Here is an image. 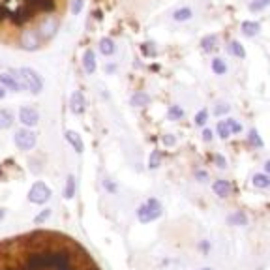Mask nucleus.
Segmentation results:
<instances>
[{
    "mask_svg": "<svg viewBox=\"0 0 270 270\" xmlns=\"http://www.w3.org/2000/svg\"><path fill=\"white\" fill-rule=\"evenodd\" d=\"M0 270H99L86 251L51 231L0 240Z\"/></svg>",
    "mask_w": 270,
    "mask_h": 270,
    "instance_id": "nucleus-1",
    "label": "nucleus"
},
{
    "mask_svg": "<svg viewBox=\"0 0 270 270\" xmlns=\"http://www.w3.org/2000/svg\"><path fill=\"white\" fill-rule=\"evenodd\" d=\"M159 216H161V204L154 197H150L137 208V218L141 224H150L154 220H158Z\"/></svg>",
    "mask_w": 270,
    "mask_h": 270,
    "instance_id": "nucleus-2",
    "label": "nucleus"
},
{
    "mask_svg": "<svg viewBox=\"0 0 270 270\" xmlns=\"http://www.w3.org/2000/svg\"><path fill=\"white\" fill-rule=\"evenodd\" d=\"M19 77H21V83H23V88H28L32 94H40L43 90V81H41V77L34 70H30V68H21Z\"/></svg>",
    "mask_w": 270,
    "mask_h": 270,
    "instance_id": "nucleus-3",
    "label": "nucleus"
},
{
    "mask_svg": "<svg viewBox=\"0 0 270 270\" xmlns=\"http://www.w3.org/2000/svg\"><path fill=\"white\" fill-rule=\"evenodd\" d=\"M28 199H30V203H36V204L47 203L51 199V188L45 182H36L30 188V191H28Z\"/></svg>",
    "mask_w": 270,
    "mask_h": 270,
    "instance_id": "nucleus-4",
    "label": "nucleus"
},
{
    "mask_svg": "<svg viewBox=\"0 0 270 270\" xmlns=\"http://www.w3.org/2000/svg\"><path fill=\"white\" fill-rule=\"evenodd\" d=\"M14 141L21 150H30V148H34V145H36V133L23 128V130H17V132H15Z\"/></svg>",
    "mask_w": 270,
    "mask_h": 270,
    "instance_id": "nucleus-5",
    "label": "nucleus"
},
{
    "mask_svg": "<svg viewBox=\"0 0 270 270\" xmlns=\"http://www.w3.org/2000/svg\"><path fill=\"white\" fill-rule=\"evenodd\" d=\"M40 34L34 32V30H27V32L23 34V38H21V45L23 49H27V51H36L38 47H40Z\"/></svg>",
    "mask_w": 270,
    "mask_h": 270,
    "instance_id": "nucleus-6",
    "label": "nucleus"
},
{
    "mask_svg": "<svg viewBox=\"0 0 270 270\" xmlns=\"http://www.w3.org/2000/svg\"><path fill=\"white\" fill-rule=\"evenodd\" d=\"M57 30H59V21L53 19V17H49V19H45L43 23H41L40 27V38L41 40H51L55 34H57Z\"/></svg>",
    "mask_w": 270,
    "mask_h": 270,
    "instance_id": "nucleus-7",
    "label": "nucleus"
},
{
    "mask_svg": "<svg viewBox=\"0 0 270 270\" xmlns=\"http://www.w3.org/2000/svg\"><path fill=\"white\" fill-rule=\"evenodd\" d=\"M19 120L25 126H36L38 120H40V115H38V111L34 107H23L19 113Z\"/></svg>",
    "mask_w": 270,
    "mask_h": 270,
    "instance_id": "nucleus-8",
    "label": "nucleus"
},
{
    "mask_svg": "<svg viewBox=\"0 0 270 270\" xmlns=\"http://www.w3.org/2000/svg\"><path fill=\"white\" fill-rule=\"evenodd\" d=\"M34 8H32V2H28V4H23V6L17 10L14 14V23H17V25H21V23H25V21H28V19H32L34 17Z\"/></svg>",
    "mask_w": 270,
    "mask_h": 270,
    "instance_id": "nucleus-9",
    "label": "nucleus"
},
{
    "mask_svg": "<svg viewBox=\"0 0 270 270\" xmlns=\"http://www.w3.org/2000/svg\"><path fill=\"white\" fill-rule=\"evenodd\" d=\"M83 68L88 75H92L96 72V55H94L92 49H86L85 55H83Z\"/></svg>",
    "mask_w": 270,
    "mask_h": 270,
    "instance_id": "nucleus-10",
    "label": "nucleus"
},
{
    "mask_svg": "<svg viewBox=\"0 0 270 270\" xmlns=\"http://www.w3.org/2000/svg\"><path fill=\"white\" fill-rule=\"evenodd\" d=\"M240 30H242L244 36H248V38H255L257 34L261 32V25H259L257 21H244L242 25H240Z\"/></svg>",
    "mask_w": 270,
    "mask_h": 270,
    "instance_id": "nucleus-11",
    "label": "nucleus"
},
{
    "mask_svg": "<svg viewBox=\"0 0 270 270\" xmlns=\"http://www.w3.org/2000/svg\"><path fill=\"white\" fill-rule=\"evenodd\" d=\"M70 109H72L75 115H79V113L85 111V98H83V94L81 92L72 94V98H70Z\"/></svg>",
    "mask_w": 270,
    "mask_h": 270,
    "instance_id": "nucleus-12",
    "label": "nucleus"
},
{
    "mask_svg": "<svg viewBox=\"0 0 270 270\" xmlns=\"http://www.w3.org/2000/svg\"><path fill=\"white\" fill-rule=\"evenodd\" d=\"M66 139H68V143H70V145L75 148V152H79V154H81V152L85 150L83 139H81V135L77 132H72V130H70V132H66Z\"/></svg>",
    "mask_w": 270,
    "mask_h": 270,
    "instance_id": "nucleus-13",
    "label": "nucleus"
},
{
    "mask_svg": "<svg viewBox=\"0 0 270 270\" xmlns=\"http://www.w3.org/2000/svg\"><path fill=\"white\" fill-rule=\"evenodd\" d=\"M115 51H117V45H115V41L111 38H101L99 40V53L103 57H111V55H115Z\"/></svg>",
    "mask_w": 270,
    "mask_h": 270,
    "instance_id": "nucleus-14",
    "label": "nucleus"
},
{
    "mask_svg": "<svg viewBox=\"0 0 270 270\" xmlns=\"http://www.w3.org/2000/svg\"><path fill=\"white\" fill-rule=\"evenodd\" d=\"M212 190H214V193H216L218 197H227L231 193V184L227 180H216L212 184Z\"/></svg>",
    "mask_w": 270,
    "mask_h": 270,
    "instance_id": "nucleus-15",
    "label": "nucleus"
},
{
    "mask_svg": "<svg viewBox=\"0 0 270 270\" xmlns=\"http://www.w3.org/2000/svg\"><path fill=\"white\" fill-rule=\"evenodd\" d=\"M191 17H193V10L188 6L178 8V10H175V14H173V19L177 21V23H186V21H190Z\"/></svg>",
    "mask_w": 270,
    "mask_h": 270,
    "instance_id": "nucleus-16",
    "label": "nucleus"
},
{
    "mask_svg": "<svg viewBox=\"0 0 270 270\" xmlns=\"http://www.w3.org/2000/svg\"><path fill=\"white\" fill-rule=\"evenodd\" d=\"M251 184L255 186V188H259V190H266V188H270V175H266V173H257L255 177H253V180H251Z\"/></svg>",
    "mask_w": 270,
    "mask_h": 270,
    "instance_id": "nucleus-17",
    "label": "nucleus"
},
{
    "mask_svg": "<svg viewBox=\"0 0 270 270\" xmlns=\"http://www.w3.org/2000/svg\"><path fill=\"white\" fill-rule=\"evenodd\" d=\"M0 83L4 86H8V88H12V90H21L23 88V83L17 81L15 77H12V75H8V73L0 75Z\"/></svg>",
    "mask_w": 270,
    "mask_h": 270,
    "instance_id": "nucleus-18",
    "label": "nucleus"
},
{
    "mask_svg": "<svg viewBox=\"0 0 270 270\" xmlns=\"http://www.w3.org/2000/svg\"><path fill=\"white\" fill-rule=\"evenodd\" d=\"M216 133H218V137L224 139V141H225V139H229L231 135H233L229 122H227V120H220V122H218V126H216Z\"/></svg>",
    "mask_w": 270,
    "mask_h": 270,
    "instance_id": "nucleus-19",
    "label": "nucleus"
},
{
    "mask_svg": "<svg viewBox=\"0 0 270 270\" xmlns=\"http://www.w3.org/2000/svg\"><path fill=\"white\" fill-rule=\"evenodd\" d=\"M216 45H218L216 34H208V36H204L203 40H201V47H203L204 53H210L212 49H216Z\"/></svg>",
    "mask_w": 270,
    "mask_h": 270,
    "instance_id": "nucleus-20",
    "label": "nucleus"
},
{
    "mask_svg": "<svg viewBox=\"0 0 270 270\" xmlns=\"http://www.w3.org/2000/svg\"><path fill=\"white\" fill-rule=\"evenodd\" d=\"M150 103V96L145 92H135L132 96V105L133 107H145Z\"/></svg>",
    "mask_w": 270,
    "mask_h": 270,
    "instance_id": "nucleus-21",
    "label": "nucleus"
},
{
    "mask_svg": "<svg viewBox=\"0 0 270 270\" xmlns=\"http://www.w3.org/2000/svg\"><path fill=\"white\" fill-rule=\"evenodd\" d=\"M229 53L235 55L237 59H246V49H244V45L240 43L238 40H233L229 45Z\"/></svg>",
    "mask_w": 270,
    "mask_h": 270,
    "instance_id": "nucleus-22",
    "label": "nucleus"
},
{
    "mask_svg": "<svg viewBox=\"0 0 270 270\" xmlns=\"http://www.w3.org/2000/svg\"><path fill=\"white\" fill-rule=\"evenodd\" d=\"M212 72L216 73V75H225L227 73V64H225L224 59H220V57H216V59H212Z\"/></svg>",
    "mask_w": 270,
    "mask_h": 270,
    "instance_id": "nucleus-23",
    "label": "nucleus"
},
{
    "mask_svg": "<svg viewBox=\"0 0 270 270\" xmlns=\"http://www.w3.org/2000/svg\"><path fill=\"white\" fill-rule=\"evenodd\" d=\"M14 124V115L6 109H0V130H6Z\"/></svg>",
    "mask_w": 270,
    "mask_h": 270,
    "instance_id": "nucleus-24",
    "label": "nucleus"
},
{
    "mask_svg": "<svg viewBox=\"0 0 270 270\" xmlns=\"http://www.w3.org/2000/svg\"><path fill=\"white\" fill-rule=\"evenodd\" d=\"M167 119L173 120V122L184 119V109H182L180 105H171L169 109H167Z\"/></svg>",
    "mask_w": 270,
    "mask_h": 270,
    "instance_id": "nucleus-25",
    "label": "nucleus"
},
{
    "mask_svg": "<svg viewBox=\"0 0 270 270\" xmlns=\"http://www.w3.org/2000/svg\"><path fill=\"white\" fill-rule=\"evenodd\" d=\"M229 224L231 225H248V216L244 214V212H235V214H231L229 216Z\"/></svg>",
    "mask_w": 270,
    "mask_h": 270,
    "instance_id": "nucleus-26",
    "label": "nucleus"
},
{
    "mask_svg": "<svg viewBox=\"0 0 270 270\" xmlns=\"http://www.w3.org/2000/svg\"><path fill=\"white\" fill-rule=\"evenodd\" d=\"M268 6H270V0H251L248 10L250 12H261V10H264V8Z\"/></svg>",
    "mask_w": 270,
    "mask_h": 270,
    "instance_id": "nucleus-27",
    "label": "nucleus"
},
{
    "mask_svg": "<svg viewBox=\"0 0 270 270\" xmlns=\"http://www.w3.org/2000/svg\"><path fill=\"white\" fill-rule=\"evenodd\" d=\"M248 139H250L251 145H255L257 148H263V146H264L263 139H261V135H259V132H257V130H250V133H248Z\"/></svg>",
    "mask_w": 270,
    "mask_h": 270,
    "instance_id": "nucleus-28",
    "label": "nucleus"
},
{
    "mask_svg": "<svg viewBox=\"0 0 270 270\" xmlns=\"http://www.w3.org/2000/svg\"><path fill=\"white\" fill-rule=\"evenodd\" d=\"M64 195H66V199H72L73 195H75V178H73V175H70V177H68Z\"/></svg>",
    "mask_w": 270,
    "mask_h": 270,
    "instance_id": "nucleus-29",
    "label": "nucleus"
},
{
    "mask_svg": "<svg viewBox=\"0 0 270 270\" xmlns=\"http://www.w3.org/2000/svg\"><path fill=\"white\" fill-rule=\"evenodd\" d=\"M159 164H161V154H159L158 150H154L150 154V158H148V167H150V169H158Z\"/></svg>",
    "mask_w": 270,
    "mask_h": 270,
    "instance_id": "nucleus-30",
    "label": "nucleus"
},
{
    "mask_svg": "<svg viewBox=\"0 0 270 270\" xmlns=\"http://www.w3.org/2000/svg\"><path fill=\"white\" fill-rule=\"evenodd\" d=\"M206 120H208V111H206V109H201V111L195 115L193 122H195V126H204L206 124Z\"/></svg>",
    "mask_w": 270,
    "mask_h": 270,
    "instance_id": "nucleus-31",
    "label": "nucleus"
},
{
    "mask_svg": "<svg viewBox=\"0 0 270 270\" xmlns=\"http://www.w3.org/2000/svg\"><path fill=\"white\" fill-rule=\"evenodd\" d=\"M229 111H231V107L227 105V103H224V101H218L216 107H214V115H216V117H224V115H227Z\"/></svg>",
    "mask_w": 270,
    "mask_h": 270,
    "instance_id": "nucleus-32",
    "label": "nucleus"
},
{
    "mask_svg": "<svg viewBox=\"0 0 270 270\" xmlns=\"http://www.w3.org/2000/svg\"><path fill=\"white\" fill-rule=\"evenodd\" d=\"M83 6H85V0H73L72 2V12L75 15H79L83 12Z\"/></svg>",
    "mask_w": 270,
    "mask_h": 270,
    "instance_id": "nucleus-33",
    "label": "nucleus"
},
{
    "mask_svg": "<svg viewBox=\"0 0 270 270\" xmlns=\"http://www.w3.org/2000/svg\"><path fill=\"white\" fill-rule=\"evenodd\" d=\"M161 143H164L165 146H175L177 145V139H175V135H171V133H165L164 137H161Z\"/></svg>",
    "mask_w": 270,
    "mask_h": 270,
    "instance_id": "nucleus-34",
    "label": "nucleus"
},
{
    "mask_svg": "<svg viewBox=\"0 0 270 270\" xmlns=\"http://www.w3.org/2000/svg\"><path fill=\"white\" fill-rule=\"evenodd\" d=\"M227 122H229L231 132H233V133H240V132H242V124H240V122H237L235 119H227Z\"/></svg>",
    "mask_w": 270,
    "mask_h": 270,
    "instance_id": "nucleus-35",
    "label": "nucleus"
},
{
    "mask_svg": "<svg viewBox=\"0 0 270 270\" xmlns=\"http://www.w3.org/2000/svg\"><path fill=\"white\" fill-rule=\"evenodd\" d=\"M214 164H216L220 169H225V167H227V159H225L222 154H216V156H214Z\"/></svg>",
    "mask_w": 270,
    "mask_h": 270,
    "instance_id": "nucleus-36",
    "label": "nucleus"
},
{
    "mask_svg": "<svg viewBox=\"0 0 270 270\" xmlns=\"http://www.w3.org/2000/svg\"><path fill=\"white\" fill-rule=\"evenodd\" d=\"M49 216H51V210H49V208H45V210L41 212L40 216L34 218V224H41V222H45V220H47Z\"/></svg>",
    "mask_w": 270,
    "mask_h": 270,
    "instance_id": "nucleus-37",
    "label": "nucleus"
},
{
    "mask_svg": "<svg viewBox=\"0 0 270 270\" xmlns=\"http://www.w3.org/2000/svg\"><path fill=\"white\" fill-rule=\"evenodd\" d=\"M214 139V132H212L210 128H204L203 130V141L204 143H208V141H212Z\"/></svg>",
    "mask_w": 270,
    "mask_h": 270,
    "instance_id": "nucleus-38",
    "label": "nucleus"
},
{
    "mask_svg": "<svg viewBox=\"0 0 270 270\" xmlns=\"http://www.w3.org/2000/svg\"><path fill=\"white\" fill-rule=\"evenodd\" d=\"M195 178H197L199 182H204L208 178V175H206V171H195Z\"/></svg>",
    "mask_w": 270,
    "mask_h": 270,
    "instance_id": "nucleus-39",
    "label": "nucleus"
},
{
    "mask_svg": "<svg viewBox=\"0 0 270 270\" xmlns=\"http://www.w3.org/2000/svg\"><path fill=\"white\" fill-rule=\"evenodd\" d=\"M2 98H6V88H4V85L0 83V99Z\"/></svg>",
    "mask_w": 270,
    "mask_h": 270,
    "instance_id": "nucleus-40",
    "label": "nucleus"
},
{
    "mask_svg": "<svg viewBox=\"0 0 270 270\" xmlns=\"http://www.w3.org/2000/svg\"><path fill=\"white\" fill-rule=\"evenodd\" d=\"M264 173H266V175H270V159H266V161H264Z\"/></svg>",
    "mask_w": 270,
    "mask_h": 270,
    "instance_id": "nucleus-41",
    "label": "nucleus"
},
{
    "mask_svg": "<svg viewBox=\"0 0 270 270\" xmlns=\"http://www.w3.org/2000/svg\"><path fill=\"white\" fill-rule=\"evenodd\" d=\"M4 17H6V10H4V8H0V21L4 19Z\"/></svg>",
    "mask_w": 270,
    "mask_h": 270,
    "instance_id": "nucleus-42",
    "label": "nucleus"
},
{
    "mask_svg": "<svg viewBox=\"0 0 270 270\" xmlns=\"http://www.w3.org/2000/svg\"><path fill=\"white\" fill-rule=\"evenodd\" d=\"M2 218H4V210H2V208H0V220H2Z\"/></svg>",
    "mask_w": 270,
    "mask_h": 270,
    "instance_id": "nucleus-43",
    "label": "nucleus"
},
{
    "mask_svg": "<svg viewBox=\"0 0 270 270\" xmlns=\"http://www.w3.org/2000/svg\"><path fill=\"white\" fill-rule=\"evenodd\" d=\"M201 270H212V268H201Z\"/></svg>",
    "mask_w": 270,
    "mask_h": 270,
    "instance_id": "nucleus-44",
    "label": "nucleus"
}]
</instances>
